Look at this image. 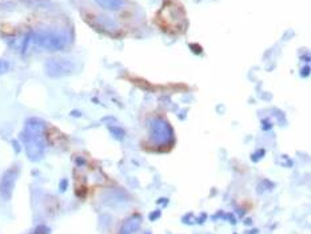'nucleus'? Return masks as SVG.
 I'll return each instance as SVG.
<instances>
[{
  "mask_svg": "<svg viewBox=\"0 0 311 234\" xmlns=\"http://www.w3.org/2000/svg\"><path fill=\"white\" fill-rule=\"evenodd\" d=\"M156 22L162 28L168 31L170 34H178L180 31H183L187 25L182 5L172 0L167 1L162 7V10L158 12V16H156Z\"/></svg>",
  "mask_w": 311,
  "mask_h": 234,
  "instance_id": "f257e3e1",
  "label": "nucleus"
},
{
  "mask_svg": "<svg viewBox=\"0 0 311 234\" xmlns=\"http://www.w3.org/2000/svg\"><path fill=\"white\" fill-rule=\"evenodd\" d=\"M43 132V125L39 121H29L25 126V143L28 147L29 156H36V153L42 152V138Z\"/></svg>",
  "mask_w": 311,
  "mask_h": 234,
  "instance_id": "f03ea898",
  "label": "nucleus"
},
{
  "mask_svg": "<svg viewBox=\"0 0 311 234\" xmlns=\"http://www.w3.org/2000/svg\"><path fill=\"white\" fill-rule=\"evenodd\" d=\"M35 43L47 50H60L66 46V38L54 31H40L34 35Z\"/></svg>",
  "mask_w": 311,
  "mask_h": 234,
  "instance_id": "7ed1b4c3",
  "label": "nucleus"
},
{
  "mask_svg": "<svg viewBox=\"0 0 311 234\" xmlns=\"http://www.w3.org/2000/svg\"><path fill=\"white\" fill-rule=\"evenodd\" d=\"M46 69L51 77H62L66 74L72 73L73 63L67 59H51L47 62Z\"/></svg>",
  "mask_w": 311,
  "mask_h": 234,
  "instance_id": "20e7f679",
  "label": "nucleus"
},
{
  "mask_svg": "<svg viewBox=\"0 0 311 234\" xmlns=\"http://www.w3.org/2000/svg\"><path fill=\"white\" fill-rule=\"evenodd\" d=\"M95 1L107 10H118L123 5V0H95Z\"/></svg>",
  "mask_w": 311,
  "mask_h": 234,
  "instance_id": "39448f33",
  "label": "nucleus"
},
{
  "mask_svg": "<svg viewBox=\"0 0 311 234\" xmlns=\"http://www.w3.org/2000/svg\"><path fill=\"white\" fill-rule=\"evenodd\" d=\"M8 70H10V63H8L7 60L0 59V75H1V74L7 73Z\"/></svg>",
  "mask_w": 311,
  "mask_h": 234,
  "instance_id": "423d86ee",
  "label": "nucleus"
}]
</instances>
